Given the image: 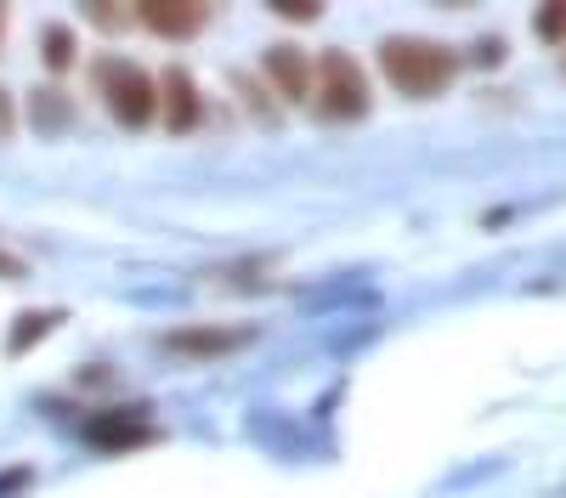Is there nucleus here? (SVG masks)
<instances>
[{
    "label": "nucleus",
    "mask_w": 566,
    "mask_h": 498,
    "mask_svg": "<svg viewBox=\"0 0 566 498\" xmlns=\"http://www.w3.org/2000/svg\"><path fill=\"white\" fill-rule=\"evenodd\" d=\"M533 29H538V40H549V45H566V7H538Z\"/></svg>",
    "instance_id": "nucleus-12"
},
{
    "label": "nucleus",
    "mask_w": 566,
    "mask_h": 498,
    "mask_svg": "<svg viewBox=\"0 0 566 498\" xmlns=\"http://www.w3.org/2000/svg\"><path fill=\"white\" fill-rule=\"evenodd\" d=\"M34 119H40L45 130H57V125H69V119H74V108H69V103H57V91H34Z\"/></svg>",
    "instance_id": "nucleus-11"
},
{
    "label": "nucleus",
    "mask_w": 566,
    "mask_h": 498,
    "mask_svg": "<svg viewBox=\"0 0 566 498\" xmlns=\"http://www.w3.org/2000/svg\"><path fill=\"white\" fill-rule=\"evenodd\" d=\"M261 68H266V80L277 85V97H283V103H306L312 91H317V68H312V57L301 52V45H290V40L272 45Z\"/></svg>",
    "instance_id": "nucleus-5"
},
{
    "label": "nucleus",
    "mask_w": 566,
    "mask_h": 498,
    "mask_svg": "<svg viewBox=\"0 0 566 498\" xmlns=\"http://www.w3.org/2000/svg\"><path fill=\"white\" fill-rule=\"evenodd\" d=\"M159 114H165V125H170V130H193V125L205 119V97H199L193 74L170 68V74L159 80Z\"/></svg>",
    "instance_id": "nucleus-7"
},
{
    "label": "nucleus",
    "mask_w": 566,
    "mask_h": 498,
    "mask_svg": "<svg viewBox=\"0 0 566 498\" xmlns=\"http://www.w3.org/2000/svg\"><path fill=\"white\" fill-rule=\"evenodd\" d=\"M23 272H29L23 261H12V255H0V278H23Z\"/></svg>",
    "instance_id": "nucleus-15"
},
{
    "label": "nucleus",
    "mask_w": 566,
    "mask_h": 498,
    "mask_svg": "<svg viewBox=\"0 0 566 498\" xmlns=\"http://www.w3.org/2000/svg\"><path fill=\"white\" fill-rule=\"evenodd\" d=\"M136 23H148L159 40H193L210 23V7H199V0H148V7H136Z\"/></svg>",
    "instance_id": "nucleus-6"
},
{
    "label": "nucleus",
    "mask_w": 566,
    "mask_h": 498,
    "mask_svg": "<svg viewBox=\"0 0 566 498\" xmlns=\"http://www.w3.org/2000/svg\"><path fill=\"white\" fill-rule=\"evenodd\" d=\"M380 74L402 91V97H442L459 74V57L437 40L391 34V40H380Z\"/></svg>",
    "instance_id": "nucleus-1"
},
{
    "label": "nucleus",
    "mask_w": 566,
    "mask_h": 498,
    "mask_svg": "<svg viewBox=\"0 0 566 498\" xmlns=\"http://www.w3.org/2000/svg\"><path fill=\"white\" fill-rule=\"evenodd\" d=\"M136 12H125V7H91V23H103V29H125Z\"/></svg>",
    "instance_id": "nucleus-13"
},
{
    "label": "nucleus",
    "mask_w": 566,
    "mask_h": 498,
    "mask_svg": "<svg viewBox=\"0 0 566 498\" xmlns=\"http://www.w3.org/2000/svg\"><path fill=\"white\" fill-rule=\"evenodd\" d=\"M40 57H45V68H52V74H63V68L74 63V34L52 23V29L40 34Z\"/></svg>",
    "instance_id": "nucleus-10"
},
{
    "label": "nucleus",
    "mask_w": 566,
    "mask_h": 498,
    "mask_svg": "<svg viewBox=\"0 0 566 498\" xmlns=\"http://www.w3.org/2000/svg\"><path fill=\"white\" fill-rule=\"evenodd\" d=\"M250 340H255V329H244V324H199V329H170L159 346L170 357H227Z\"/></svg>",
    "instance_id": "nucleus-4"
},
{
    "label": "nucleus",
    "mask_w": 566,
    "mask_h": 498,
    "mask_svg": "<svg viewBox=\"0 0 566 498\" xmlns=\"http://www.w3.org/2000/svg\"><path fill=\"white\" fill-rule=\"evenodd\" d=\"M277 18H295V23H312L317 7H277Z\"/></svg>",
    "instance_id": "nucleus-14"
},
{
    "label": "nucleus",
    "mask_w": 566,
    "mask_h": 498,
    "mask_svg": "<svg viewBox=\"0 0 566 498\" xmlns=\"http://www.w3.org/2000/svg\"><path fill=\"white\" fill-rule=\"evenodd\" d=\"M97 91H103V103H108V114L119 119V125H148L154 114H159V80L148 74V68H136V63H125V57H103L97 63Z\"/></svg>",
    "instance_id": "nucleus-2"
},
{
    "label": "nucleus",
    "mask_w": 566,
    "mask_h": 498,
    "mask_svg": "<svg viewBox=\"0 0 566 498\" xmlns=\"http://www.w3.org/2000/svg\"><path fill=\"white\" fill-rule=\"evenodd\" d=\"M312 103H317L323 119H335V125L368 114V74L357 68L352 52H323L317 57V91H312Z\"/></svg>",
    "instance_id": "nucleus-3"
},
{
    "label": "nucleus",
    "mask_w": 566,
    "mask_h": 498,
    "mask_svg": "<svg viewBox=\"0 0 566 498\" xmlns=\"http://www.w3.org/2000/svg\"><path fill=\"white\" fill-rule=\"evenodd\" d=\"M0 23H7V18H0Z\"/></svg>",
    "instance_id": "nucleus-17"
},
{
    "label": "nucleus",
    "mask_w": 566,
    "mask_h": 498,
    "mask_svg": "<svg viewBox=\"0 0 566 498\" xmlns=\"http://www.w3.org/2000/svg\"><path fill=\"white\" fill-rule=\"evenodd\" d=\"M12 130V103H7V91H0V136Z\"/></svg>",
    "instance_id": "nucleus-16"
},
{
    "label": "nucleus",
    "mask_w": 566,
    "mask_h": 498,
    "mask_svg": "<svg viewBox=\"0 0 566 498\" xmlns=\"http://www.w3.org/2000/svg\"><path fill=\"white\" fill-rule=\"evenodd\" d=\"M85 436H91V447H103V453H130L142 442H154V425L142 414H103V420L85 425Z\"/></svg>",
    "instance_id": "nucleus-8"
},
{
    "label": "nucleus",
    "mask_w": 566,
    "mask_h": 498,
    "mask_svg": "<svg viewBox=\"0 0 566 498\" xmlns=\"http://www.w3.org/2000/svg\"><path fill=\"white\" fill-rule=\"evenodd\" d=\"M57 324H63V311H57V306H45L40 317H18V324H12V335H7V351H12V357H18V351H29L34 340H45V335H52Z\"/></svg>",
    "instance_id": "nucleus-9"
}]
</instances>
